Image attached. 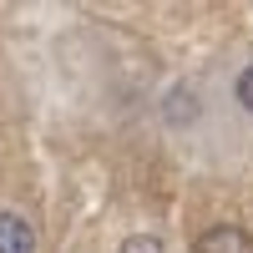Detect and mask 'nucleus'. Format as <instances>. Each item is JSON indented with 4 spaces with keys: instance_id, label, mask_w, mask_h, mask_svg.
<instances>
[{
    "instance_id": "obj_1",
    "label": "nucleus",
    "mask_w": 253,
    "mask_h": 253,
    "mask_svg": "<svg viewBox=\"0 0 253 253\" xmlns=\"http://www.w3.org/2000/svg\"><path fill=\"white\" fill-rule=\"evenodd\" d=\"M193 253H253V233H243L238 223H218L198 238Z\"/></svg>"
},
{
    "instance_id": "obj_2",
    "label": "nucleus",
    "mask_w": 253,
    "mask_h": 253,
    "mask_svg": "<svg viewBox=\"0 0 253 253\" xmlns=\"http://www.w3.org/2000/svg\"><path fill=\"white\" fill-rule=\"evenodd\" d=\"M0 253H36V233L20 213H0Z\"/></svg>"
},
{
    "instance_id": "obj_3",
    "label": "nucleus",
    "mask_w": 253,
    "mask_h": 253,
    "mask_svg": "<svg viewBox=\"0 0 253 253\" xmlns=\"http://www.w3.org/2000/svg\"><path fill=\"white\" fill-rule=\"evenodd\" d=\"M117 253H162V243L152 238V233H132V238H126Z\"/></svg>"
},
{
    "instance_id": "obj_4",
    "label": "nucleus",
    "mask_w": 253,
    "mask_h": 253,
    "mask_svg": "<svg viewBox=\"0 0 253 253\" xmlns=\"http://www.w3.org/2000/svg\"><path fill=\"white\" fill-rule=\"evenodd\" d=\"M238 101H243V107L253 112V66H248V71L238 76Z\"/></svg>"
}]
</instances>
